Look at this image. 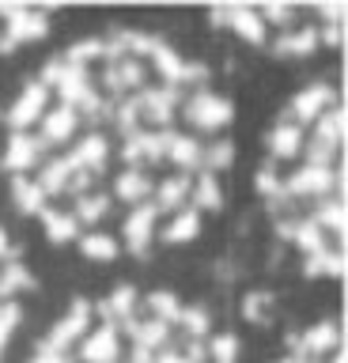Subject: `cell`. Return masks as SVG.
Returning <instances> with one entry per match:
<instances>
[{
  "label": "cell",
  "mask_w": 348,
  "mask_h": 363,
  "mask_svg": "<svg viewBox=\"0 0 348 363\" xmlns=\"http://www.w3.org/2000/svg\"><path fill=\"white\" fill-rule=\"evenodd\" d=\"M257 197L276 238L314 280L344 277V95L333 79L299 87L273 113Z\"/></svg>",
  "instance_id": "cell-2"
},
{
  "label": "cell",
  "mask_w": 348,
  "mask_h": 363,
  "mask_svg": "<svg viewBox=\"0 0 348 363\" xmlns=\"http://www.w3.org/2000/svg\"><path fill=\"white\" fill-rule=\"evenodd\" d=\"M53 16L38 8H0V57L16 53L19 45L46 38Z\"/></svg>",
  "instance_id": "cell-7"
},
{
  "label": "cell",
  "mask_w": 348,
  "mask_h": 363,
  "mask_svg": "<svg viewBox=\"0 0 348 363\" xmlns=\"http://www.w3.org/2000/svg\"><path fill=\"white\" fill-rule=\"evenodd\" d=\"M235 163V106L201 61L144 30L53 53L8 113L4 174L50 242L152 257L193 242Z\"/></svg>",
  "instance_id": "cell-1"
},
{
  "label": "cell",
  "mask_w": 348,
  "mask_h": 363,
  "mask_svg": "<svg viewBox=\"0 0 348 363\" xmlns=\"http://www.w3.org/2000/svg\"><path fill=\"white\" fill-rule=\"evenodd\" d=\"M235 38L257 45L273 57H310L344 38L341 4H257V8H220L208 16Z\"/></svg>",
  "instance_id": "cell-4"
},
{
  "label": "cell",
  "mask_w": 348,
  "mask_h": 363,
  "mask_svg": "<svg viewBox=\"0 0 348 363\" xmlns=\"http://www.w3.org/2000/svg\"><path fill=\"white\" fill-rule=\"evenodd\" d=\"M27 363H239V345L182 295L114 288L76 299Z\"/></svg>",
  "instance_id": "cell-3"
},
{
  "label": "cell",
  "mask_w": 348,
  "mask_h": 363,
  "mask_svg": "<svg viewBox=\"0 0 348 363\" xmlns=\"http://www.w3.org/2000/svg\"><path fill=\"white\" fill-rule=\"evenodd\" d=\"M30 291V272L27 261L12 242V235L0 227V359H4L8 345H12L19 322H23V303Z\"/></svg>",
  "instance_id": "cell-5"
},
{
  "label": "cell",
  "mask_w": 348,
  "mask_h": 363,
  "mask_svg": "<svg viewBox=\"0 0 348 363\" xmlns=\"http://www.w3.org/2000/svg\"><path fill=\"white\" fill-rule=\"evenodd\" d=\"M273 363H344V329L337 318L314 322L288 337L284 352Z\"/></svg>",
  "instance_id": "cell-6"
}]
</instances>
